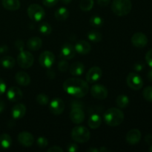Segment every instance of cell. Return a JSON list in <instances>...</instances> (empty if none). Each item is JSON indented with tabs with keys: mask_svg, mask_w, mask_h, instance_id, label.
<instances>
[{
	"mask_svg": "<svg viewBox=\"0 0 152 152\" xmlns=\"http://www.w3.org/2000/svg\"><path fill=\"white\" fill-rule=\"evenodd\" d=\"M63 89L68 94L77 98L86 96L89 90L87 82L80 78H69L63 83Z\"/></svg>",
	"mask_w": 152,
	"mask_h": 152,
	"instance_id": "obj_1",
	"label": "cell"
},
{
	"mask_svg": "<svg viewBox=\"0 0 152 152\" xmlns=\"http://www.w3.org/2000/svg\"><path fill=\"white\" fill-rule=\"evenodd\" d=\"M104 120L108 126L111 127L120 126L124 120V114L117 108H111L104 114Z\"/></svg>",
	"mask_w": 152,
	"mask_h": 152,
	"instance_id": "obj_2",
	"label": "cell"
},
{
	"mask_svg": "<svg viewBox=\"0 0 152 152\" xmlns=\"http://www.w3.org/2000/svg\"><path fill=\"white\" fill-rule=\"evenodd\" d=\"M132 8L131 0H114L111 4L113 13L118 16H124L129 14Z\"/></svg>",
	"mask_w": 152,
	"mask_h": 152,
	"instance_id": "obj_3",
	"label": "cell"
},
{
	"mask_svg": "<svg viewBox=\"0 0 152 152\" xmlns=\"http://www.w3.org/2000/svg\"><path fill=\"white\" fill-rule=\"evenodd\" d=\"M71 137L77 142L85 143L90 140L91 134L88 129L84 126H77L72 129Z\"/></svg>",
	"mask_w": 152,
	"mask_h": 152,
	"instance_id": "obj_4",
	"label": "cell"
},
{
	"mask_svg": "<svg viewBox=\"0 0 152 152\" xmlns=\"http://www.w3.org/2000/svg\"><path fill=\"white\" fill-rule=\"evenodd\" d=\"M28 15L31 20L34 22H39L45 18V11L39 4H31L28 8Z\"/></svg>",
	"mask_w": 152,
	"mask_h": 152,
	"instance_id": "obj_5",
	"label": "cell"
},
{
	"mask_svg": "<svg viewBox=\"0 0 152 152\" xmlns=\"http://www.w3.org/2000/svg\"><path fill=\"white\" fill-rule=\"evenodd\" d=\"M34 57L32 53L26 50H22L17 56V63L22 68H29L33 65Z\"/></svg>",
	"mask_w": 152,
	"mask_h": 152,
	"instance_id": "obj_6",
	"label": "cell"
},
{
	"mask_svg": "<svg viewBox=\"0 0 152 152\" xmlns=\"http://www.w3.org/2000/svg\"><path fill=\"white\" fill-rule=\"evenodd\" d=\"M126 82L129 87L134 91L140 90L143 86L142 79L135 73H129L126 79Z\"/></svg>",
	"mask_w": 152,
	"mask_h": 152,
	"instance_id": "obj_7",
	"label": "cell"
},
{
	"mask_svg": "<svg viewBox=\"0 0 152 152\" xmlns=\"http://www.w3.org/2000/svg\"><path fill=\"white\" fill-rule=\"evenodd\" d=\"M55 62V56L49 50L43 51L39 57V62L42 67L45 68H50Z\"/></svg>",
	"mask_w": 152,
	"mask_h": 152,
	"instance_id": "obj_8",
	"label": "cell"
},
{
	"mask_svg": "<svg viewBox=\"0 0 152 152\" xmlns=\"http://www.w3.org/2000/svg\"><path fill=\"white\" fill-rule=\"evenodd\" d=\"M91 94L94 98L97 99H106L108 96V89L102 85L96 84L94 85L91 88Z\"/></svg>",
	"mask_w": 152,
	"mask_h": 152,
	"instance_id": "obj_9",
	"label": "cell"
},
{
	"mask_svg": "<svg viewBox=\"0 0 152 152\" xmlns=\"http://www.w3.org/2000/svg\"><path fill=\"white\" fill-rule=\"evenodd\" d=\"M70 119L75 124H80L85 120V113L78 105H73L70 113Z\"/></svg>",
	"mask_w": 152,
	"mask_h": 152,
	"instance_id": "obj_10",
	"label": "cell"
},
{
	"mask_svg": "<svg viewBox=\"0 0 152 152\" xmlns=\"http://www.w3.org/2000/svg\"><path fill=\"white\" fill-rule=\"evenodd\" d=\"M50 111L54 115H59L65 109V103L60 98H54L52 99L49 105Z\"/></svg>",
	"mask_w": 152,
	"mask_h": 152,
	"instance_id": "obj_11",
	"label": "cell"
},
{
	"mask_svg": "<svg viewBox=\"0 0 152 152\" xmlns=\"http://www.w3.org/2000/svg\"><path fill=\"white\" fill-rule=\"evenodd\" d=\"M132 43L134 47L142 48L148 44V37L142 32H137L132 36Z\"/></svg>",
	"mask_w": 152,
	"mask_h": 152,
	"instance_id": "obj_12",
	"label": "cell"
},
{
	"mask_svg": "<svg viewBox=\"0 0 152 152\" xmlns=\"http://www.w3.org/2000/svg\"><path fill=\"white\" fill-rule=\"evenodd\" d=\"M102 75V71L99 67L94 66L91 68L86 74V81L89 83H96L100 80Z\"/></svg>",
	"mask_w": 152,
	"mask_h": 152,
	"instance_id": "obj_13",
	"label": "cell"
},
{
	"mask_svg": "<svg viewBox=\"0 0 152 152\" xmlns=\"http://www.w3.org/2000/svg\"><path fill=\"white\" fill-rule=\"evenodd\" d=\"M18 141L23 146L31 147L34 142V137L29 132H22L18 135Z\"/></svg>",
	"mask_w": 152,
	"mask_h": 152,
	"instance_id": "obj_14",
	"label": "cell"
},
{
	"mask_svg": "<svg viewBox=\"0 0 152 152\" xmlns=\"http://www.w3.org/2000/svg\"><path fill=\"white\" fill-rule=\"evenodd\" d=\"M7 97L11 102H18L23 97L22 91L16 86H12L7 90Z\"/></svg>",
	"mask_w": 152,
	"mask_h": 152,
	"instance_id": "obj_15",
	"label": "cell"
},
{
	"mask_svg": "<svg viewBox=\"0 0 152 152\" xmlns=\"http://www.w3.org/2000/svg\"><path fill=\"white\" fill-rule=\"evenodd\" d=\"M140 131L137 129H131L126 134V141L130 145H136L141 140Z\"/></svg>",
	"mask_w": 152,
	"mask_h": 152,
	"instance_id": "obj_16",
	"label": "cell"
},
{
	"mask_svg": "<svg viewBox=\"0 0 152 152\" xmlns=\"http://www.w3.org/2000/svg\"><path fill=\"white\" fill-rule=\"evenodd\" d=\"M74 48H75L76 52L80 54L86 55L90 53L91 50V45L86 40H80L76 43Z\"/></svg>",
	"mask_w": 152,
	"mask_h": 152,
	"instance_id": "obj_17",
	"label": "cell"
},
{
	"mask_svg": "<svg viewBox=\"0 0 152 152\" xmlns=\"http://www.w3.org/2000/svg\"><path fill=\"white\" fill-rule=\"evenodd\" d=\"M76 54V50L74 46L70 43H65L61 49V56L66 59H71Z\"/></svg>",
	"mask_w": 152,
	"mask_h": 152,
	"instance_id": "obj_18",
	"label": "cell"
},
{
	"mask_svg": "<svg viewBox=\"0 0 152 152\" xmlns=\"http://www.w3.org/2000/svg\"><path fill=\"white\" fill-rule=\"evenodd\" d=\"M26 114V107L24 104L18 103L13 107L11 111V115L13 119L19 120L25 117Z\"/></svg>",
	"mask_w": 152,
	"mask_h": 152,
	"instance_id": "obj_19",
	"label": "cell"
},
{
	"mask_svg": "<svg viewBox=\"0 0 152 152\" xmlns=\"http://www.w3.org/2000/svg\"><path fill=\"white\" fill-rule=\"evenodd\" d=\"M15 80L16 83L22 86H28L31 83V77L24 71H19L15 75Z\"/></svg>",
	"mask_w": 152,
	"mask_h": 152,
	"instance_id": "obj_20",
	"label": "cell"
},
{
	"mask_svg": "<svg viewBox=\"0 0 152 152\" xmlns=\"http://www.w3.org/2000/svg\"><path fill=\"white\" fill-rule=\"evenodd\" d=\"M85 71V66L82 62H76L71 65L69 68V71L71 75L79 77L83 74Z\"/></svg>",
	"mask_w": 152,
	"mask_h": 152,
	"instance_id": "obj_21",
	"label": "cell"
},
{
	"mask_svg": "<svg viewBox=\"0 0 152 152\" xmlns=\"http://www.w3.org/2000/svg\"><path fill=\"white\" fill-rule=\"evenodd\" d=\"M42 45V41L38 37H34L30 38L27 42V47L31 50H38Z\"/></svg>",
	"mask_w": 152,
	"mask_h": 152,
	"instance_id": "obj_22",
	"label": "cell"
},
{
	"mask_svg": "<svg viewBox=\"0 0 152 152\" xmlns=\"http://www.w3.org/2000/svg\"><path fill=\"white\" fill-rule=\"evenodd\" d=\"M1 4L6 10L11 11L19 10L20 7L19 0H1Z\"/></svg>",
	"mask_w": 152,
	"mask_h": 152,
	"instance_id": "obj_23",
	"label": "cell"
},
{
	"mask_svg": "<svg viewBox=\"0 0 152 152\" xmlns=\"http://www.w3.org/2000/svg\"><path fill=\"white\" fill-rule=\"evenodd\" d=\"M101 123H102V119L99 114H96L91 115L88 119V126L92 129H98L101 126Z\"/></svg>",
	"mask_w": 152,
	"mask_h": 152,
	"instance_id": "obj_24",
	"label": "cell"
},
{
	"mask_svg": "<svg viewBox=\"0 0 152 152\" xmlns=\"http://www.w3.org/2000/svg\"><path fill=\"white\" fill-rule=\"evenodd\" d=\"M54 16L56 20L59 21V22H64L69 16V11L66 7H61L55 11Z\"/></svg>",
	"mask_w": 152,
	"mask_h": 152,
	"instance_id": "obj_25",
	"label": "cell"
},
{
	"mask_svg": "<svg viewBox=\"0 0 152 152\" xmlns=\"http://www.w3.org/2000/svg\"><path fill=\"white\" fill-rule=\"evenodd\" d=\"M12 139L7 134L4 133L0 135V147L4 149H7L11 146Z\"/></svg>",
	"mask_w": 152,
	"mask_h": 152,
	"instance_id": "obj_26",
	"label": "cell"
},
{
	"mask_svg": "<svg viewBox=\"0 0 152 152\" xmlns=\"http://www.w3.org/2000/svg\"><path fill=\"white\" fill-rule=\"evenodd\" d=\"M15 64H16V60L12 56H4L1 59V65H2L3 68L7 69L13 68L15 66Z\"/></svg>",
	"mask_w": 152,
	"mask_h": 152,
	"instance_id": "obj_27",
	"label": "cell"
},
{
	"mask_svg": "<svg viewBox=\"0 0 152 152\" xmlns=\"http://www.w3.org/2000/svg\"><path fill=\"white\" fill-rule=\"evenodd\" d=\"M129 98L126 95H120L116 99V104L120 108H125L129 105Z\"/></svg>",
	"mask_w": 152,
	"mask_h": 152,
	"instance_id": "obj_28",
	"label": "cell"
},
{
	"mask_svg": "<svg viewBox=\"0 0 152 152\" xmlns=\"http://www.w3.org/2000/svg\"><path fill=\"white\" fill-rule=\"evenodd\" d=\"M87 37L90 41L94 42H100L102 39V35L100 32L96 31H91L88 33Z\"/></svg>",
	"mask_w": 152,
	"mask_h": 152,
	"instance_id": "obj_29",
	"label": "cell"
},
{
	"mask_svg": "<svg viewBox=\"0 0 152 152\" xmlns=\"http://www.w3.org/2000/svg\"><path fill=\"white\" fill-rule=\"evenodd\" d=\"M104 23L103 19L101 16L95 15L90 19V25L94 28H100L102 26Z\"/></svg>",
	"mask_w": 152,
	"mask_h": 152,
	"instance_id": "obj_30",
	"label": "cell"
},
{
	"mask_svg": "<svg viewBox=\"0 0 152 152\" xmlns=\"http://www.w3.org/2000/svg\"><path fill=\"white\" fill-rule=\"evenodd\" d=\"M94 0H81L80 3V7L83 11H89L94 7Z\"/></svg>",
	"mask_w": 152,
	"mask_h": 152,
	"instance_id": "obj_31",
	"label": "cell"
},
{
	"mask_svg": "<svg viewBox=\"0 0 152 152\" xmlns=\"http://www.w3.org/2000/svg\"><path fill=\"white\" fill-rule=\"evenodd\" d=\"M39 31L42 35H49L52 32V28L47 22H42L39 27Z\"/></svg>",
	"mask_w": 152,
	"mask_h": 152,
	"instance_id": "obj_32",
	"label": "cell"
},
{
	"mask_svg": "<svg viewBox=\"0 0 152 152\" xmlns=\"http://www.w3.org/2000/svg\"><path fill=\"white\" fill-rule=\"evenodd\" d=\"M37 102L39 105L45 106V105L48 104L49 97L45 94H39L37 96Z\"/></svg>",
	"mask_w": 152,
	"mask_h": 152,
	"instance_id": "obj_33",
	"label": "cell"
},
{
	"mask_svg": "<svg viewBox=\"0 0 152 152\" xmlns=\"http://www.w3.org/2000/svg\"><path fill=\"white\" fill-rule=\"evenodd\" d=\"M144 98L146 99L147 101L152 102V86H148V87L145 88L142 92Z\"/></svg>",
	"mask_w": 152,
	"mask_h": 152,
	"instance_id": "obj_34",
	"label": "cell"
},
{
	"mask_svg": "<svg viewBox=\"0 0 152 152\" xmlns=\"http://www.w3.org/2000/svg\"><path fill=\"white\" fill-rule=\"evenodd\" d=\"M68 68H69V65H68V62L65 59H62L58 63V68L62 72H65V71H68Z\"/></svg>",
	"mask_w": 152,
	"mask_h": 152,
	"instance_id": "obj_35",
	"label": "cell"
},
{
	"mask_svg": "<svg viewBox=\"0 0 152 152\" xmlns=\"http://www.w3.org/2000/svg\"><path fill=\"white\" fill-rule=\"evenodd\" d=\"M37 145L39 148H45L48 146V140L47 138L45 137H39L37 139Z\"/></svg>",
	"mask_w": 152,
	"mask_h": 152,
	"instance_id": "obj_36",
	"label": "cell"
},
{
	"mask_svg": "<svg viewBox=\"0 0 152 152\" xmlns=\"http://www.w3.org/2000/svg\"><path fill=\"white\" fill-rule=\"evenodd\" d=\"M59 0H42V3L46 7H53L58 3Z\"/></svg>",
	"mask_w": 152,
	"mask_h": 152,
	"instance_id": "obj_37",
	"label": "cell"
},
{
	"mask_svg": "<svg viewBox=\"0 0 152 152\" xmlns=\"http://www.w3.org/2000/svg\"><path fill=\"white\" fill-rule=\"evenodd\" d=\"M145 61L148 63V65L152 68V49L148 50L145 54Z\"/></svg>",
	"mask_w": 152,
	"mask_h": 152,
	"instance_id": "obj_38",
	"label": "cell"
},
{
	"mask_svg": "<svg viewBox=\"0 0 152 152\" xmlns=\"http://www.w3.org/2000/svg\"><path fill=\"white\" fill-rule=\"evenodd\" d=\"M15 46H16V48L18 50L22 51V50H23L24 47H25V46H24V42L21 39L16 40V41L15 42Z\"/></svg>",
	"mask_w": 152,
	"mask_h": 152,
	"instance_id": "obj_39",
	"label": "cell"
},
{
	"mask_svg": "<svg viewBox=\"0 0 152 152\" xmlns=\"http://www.w3.org/2000/svg\"><path fill=\"white\" fill-rule=\"evenodd\" d=\"M67 150L69 152H76L78 151V146H77V144L70 143L67 146Z\"/></svg>",
	"mask_w": 152,
	"mask_h": 152,
	"instance_id": "obj_40",
	"label": "cell"
},
{
	"mask_svg": "<svg viewBox=\"0 0 152 152\" xmlns=\"http://www.w3.org/2000/svg\"><path fill=\"white\" fill-rule=\"evenodd\" d=\"M6 91V84L2 79L0 78V95L3 94Z\"/></svg>",
	"mask_w": 152,
	"mask_h": 152,
	"instance_id": "obj_41",
	"label": "cell"
},
{
	"mask_svg": "<svg viewBox=\"0 0 152 152\" xmlns=\"http://www.w3.org/2000/svg\"><path fill=\"white\" fill-rule=\"evenodd\" d=\"M63 149L62 148H60L59 146L57 145H54L53 147H50V148L48 149V152H62Z\"/></svg>",
	"mask_w": 152,
	"mask_h": 152,
	"instance_id": "obj_42",
	"label": "cell"
},
{
	"mask_svg": "<svg viewBox=\"0 0 152 152\" xmlns=\"http://www.w3.org/2000/svg\"><path fill=\"white\" fill-rule=\"evenodd\" d=\"M111 2V0H97V3L101 7H105L108 6Z\"/></svg>",
	"mask_w": 152,
	"mask_h": 152,
	"instance_id": "obj_43",
	"label": "cell"
},
{
	"mask_svg": "<svg viewBox=\"0 0 152 152\" xmlns=\"http://www.w3.org/2000/svg\"><path fill=\"white\" fill-rule=\"evenodd\" d=\"M48 71H47V73H46V74H47V77H48L49 79H53L55 77V75H56V74H55L54 71H53V70H50V68H48Z\"/></svg>",
	"mask_w": 152,
	"mask_h": 152,
	"instance_id": "obj_44",
	"label": "cell"
},
{
	"mask_svg": "<svg viewBox=\"0 0 152 152\" xmlns=\"http://www.w3.org/2000/svg\"><path fill=\"white\" fill-rule=\"evenodd\" d=\"M134 70L137 71H141L144 68V65L142 63H140V62H138V63H136L134 66Z\"/></svg>",
	"mask_w": 152,
	"mask_h": 152,
	"instance_id": "obj_45",
	"label": "cell"
},
{
	"mask_svg": "<svg viewBox=\"0 0 152 152\" xmlns=\"http://www.w3.org/2000/svg\"><path fill=\"white\" fill-rule=\"evenodd\" d=\"M145 142H146L147 143L151 144L152 142V134H147L146 136H145Z\"/></svg>",
	"mask_w": 152,
	"mask_h": 152,
	"instance_id": "obj_46",
	"label": "cell"
},
{
	"mask_svg": "<svg viewBox=\"0 0 152 152\" xmlns=\"http://www.w3.org/2000/svg\"><path fill=\"white\" fill-rule=\"evenodd\" d=\"M8 50V48H7V45H1L0 47V53H6V52Z\"/></svg>",
	"mask_w": 152,
	"mask_h": 152,
	"instance_id": "obj_47",
	"label": "cell"
},
{
	"mask_svg": "<svg viewBox=\"0 0 152 152\" xmlns=\"http://www.w3.org/2000/svg\"><path fill=\"white\" fill-rule=\"evenodd\" d=\"M4 108H5V103H4V102L2 99H0V113H1L4 111Z\"/></svg>",
	"mask_w": 152,
	"mask_h": 152,
	"instance_id": "obj_48",
	"label": "cell"
},
{
	"mask_svg": "<svg viewBox=\"0 0 152 152\" xmlns=\"http://www.w3.org/2000/svg\"><path fill=\"white\" fill-rule=\"evenodd\" d=\"M88 152H99V148H90L88 149H87Z\"/></svg>",
	"mask_w": 152,
	"mask_h": 152,
	"instance_id": "obj_49",
	"label": "cell"
},
{
	"mask_svg": "<svg viewBox=\"0 0 152 152\" xmlns=\"http://www.w3.org/2000/svg\"><path fill=\"white\" fill-rule=\"evenodd\" d=\"M147 77H148V79L150 80V81L152 82V68L151 70H150L149 71H148V75H147Z\"/></svg>",
	"mask_w": 152,
	"mask_h": 152,
	"instance_id": "obj_50",
	"label": "cell"
},
{
	"mask_svg": "<svg viewBox=\"0 0 152 152\" xmlns=\"http://www.w3.org/2000/svg\"><path fill=\"white\" fill-rule=\"evenodd\" d=\"M99 152H109L110 150L108 149L107 148H105V147H101L100 148H99Z\"/></svg>",
	"mask_w": 152,
	"mask_h": 152,
	"instance_id": "obj_51",
	"label": "cell"
},
{
	"mask_svg": "<svg viewBox=\"0 0 152 152\" xmlns=\"http://www.w3.org/2000/svg\"><path fill=\"white\" fill-rule=\"evenodd\" d=\"M60 1H62V3H63V4H68L71 2V1H72V0H60Z\"/></svg>",
	"mask_w": 152,
	"mask_h": 152,
	"instance_id": "obj_52",
	"label": "cell"
},
{
	"mask_svg": "<svg viewBox=\"0 0 152 152\" xmlns=\"http://www.w3.org/2000/svg\"><path fill=\"white\" fill-rule=\"evenodd\" d=\"M149 151H151V152H152V145L151 147H150V148H149Z\"/></svg>",
	"mask_w": 152,
	"mask_h": 152,
	"instance_id": "obj_53",
	"label": "cell"
}]
</instances>
